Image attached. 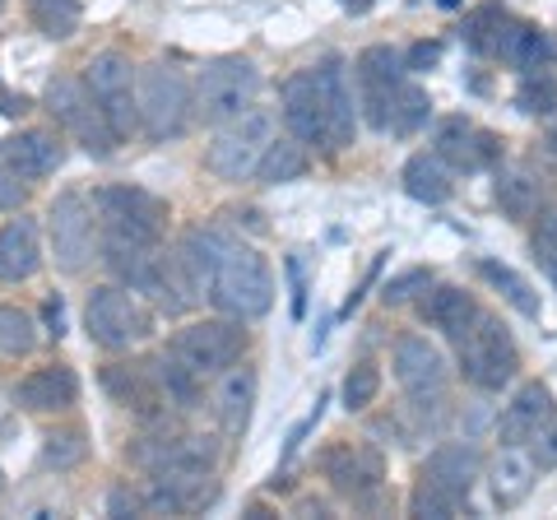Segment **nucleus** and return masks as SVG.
<instances>
[{"label": "nucleus", "mask_w": 557, "mask_h": 520, "mask_svg": "<svg viewBox=\"0 0 557 520\" xmlns=\"http://www.w3.org/2000/svg\"><path fill=\"white\" fill-rule=\"evenodd\" d=\"M423 474L442 479L446 488H456V493H465V497H469V488H474V483H479V450H474V446H465V442L437 446V450H432V456H428Z\"/></svg>", "instance_id": "nucleus-29"}, {"label": "nucleus", "mask_w": 557, "mask_h": 520, "mask_svg": "<svg viewBox=\"0 0 557 520\" xmlns=\"http://www.w3.org/2000/svg\"><path fill=\"white\" fill-rule=\"evenodd\" d=\"M530 446H534V460H539V470H548V465H557V413H548V419L534 428Z\"/></svg>", "instance_id": "nucleus-45"}, {"label": "nucleus", "mask_w": 557, "mask_h": 520, "mask_svg": "<svg viewBox=\"0 0 557 520\" xmlns=\"http://www.w3.org/2000/svg\"><path fill=\"white\" fill-rule=\"evenodd\" d=\"M209 302L233 321H256L265 317L274 302V274L265 265V256L251 247H228L219 260V274L209 284Z\"/></svg>", "instance_id": "nucleus-1"}, {"label": "nucleus", "mask_w": 557, "mask_h": 520, "mask_svg": "<svg viewBox=\"0 0 557 520\" xmlns=\"http://www.w3.org/2000/svg\"><path fill=\"white\" fill-rule=\"evenodd\" d=\"M89 456V442H84L79 428H51L42 442V460L51 470H75V465Z\"/></svg>", "instance_id": "nucleus-40"}, {"label": "nucleus", "mask_w": 557, "mask_h": 520, "mask_svg": "<svg viewBox=\"0 0 557 520\" xmlns=\"http://www.w3.org/2000/svg\"><path fill=\"white\" fill-rule=\"evenodd\" d=\"M395 381L405 386L413 409H423V413L437 409L446 400V381H450L442 349L428 344L423 335H405L395 344Z\"/></svg>", "instance_id": "nucleus-12"}, {"label": "nucleus", "mask_w": 557, "mask_h": 520, "mask_svg": "<svg viewBox=\"0 0 557 520\" xmlns=\"http://www.w3.org/2000/svg\"><path fill=\"white\" fill-rule=\"evenodd\" d=\"M0 163H5L14 177L38 182L65 163V149L57 135H47V131H20V135H10V140H0Z\"/></svg>", "instance_id": "nucleus-21"}, {"label": "nucleus", "mask_w": 557, "mask_h": 520, "mask_svg": "<svg viewBox=\"0 0 557 520\" xmlns=\"http://www.w3.org/2000/svg\"><path fill=\"white\" fill-rule=\"evenodd\" d=\"M98 247H102V265H108L121 284L135 293H153V284H159V260H163L159 242L116 233V228H98Z\"/></svg>", "instance_id": "nucleus-15"}, {"label": "nucleus", "mask_w": 557, "mask_h": 520, "mask_svg": "<svg viewBox=\"0 0 557 520\" xmlns=\"http://www.w3.org/2000/svg\"><path fill=\"white\" fill-rule=\"evenodd\" d=\"M376 395H381L376 362H358V368H348V376H344V409H368Z\"/></svg>", "instance_id": "nucleus-42"}, {"label": "nucleus", "mask_w": 557, "mask_h": 520, "mask_svg": "<svg viewBox=\"0 0 557 520\" xmlns=\"http://www.w3.org/2000/svg\"><path fill=\"white\" fill-rule=\"evenodd\" d=\"M251 405H256V372L251 368H223L214 381V413L223 432L242 437L251 423Z\"/></svg>", "instance_id": "nucleus-24"}, {"label": "nucleus", "mask_w": 557, "mask_h": 520, "mask_svg": "<svg viewBox=\"0 0 557 520\" xmlns=\"http://www.w3.org/2000/svg\"><path fill=\"white\" fill-rule=\"evenodd\" d=\"M428 116H432V98L418 89V84H399L395 108H391V135H413V131H423Z\"/></svg>", "instance_id": "nucleus-38"}, {"label": "nucleus", "mask_w": 557, "mask_h": 520, "mask_svg": "<svg viewBox=\"0 0 557 520\" xmlns=\"http://www.w3.org/2000/svg\"><path fill=\"white\" fill-rule=\"evenodd\" d=\"M0 5H5V0H0Z\"/></svg>", "instance_id": "nucleus-54"}, {"label": "nucleus", "mask_w": 557, "mask_h": 520, "mask_svg": "<svg viewBox=\"0 0 557 520\" xmlns=\"http://www.w3.org/2000/svg\"><path fill=\"white\" fill-rule=\"evenodd\" d=\"M228 247H233V242L223 237L219 228H190V233L177 242V251H182V260H186V270L196 274L200 293H209V284H214L219 260H223V251H228Z\"/></svg>", "instance_id": "nucleus-28"}, {"label": "nucleus", "mask_w": 557, "mask_h": 520, "mask_svg": "<svg viewBox=\"0 0 557 520\" xmlns=\"http://www.w3.org/2000/svg\"><path fill=\"white\" fill-rule=\"evenodd\" d=\"M465 502H469V497H465V493H456V488H446L442 479L418 474L413 497H409V516H418V520H456L460 511L469 516Z\"/></svg>", "instance_id": "nucleus-31"}, {"label": "nucleus", "mask_w": 557, "mask_h": 520, "mask_svg": "<svg viewBox=\"0 0 557 520\" xmlns=\"http://www.w3.org/2000/svg\"><path fill=\"white\" fill-rule=\"evenodd\" d=\"M84 84H89V94L98 98V108L108 112L112 131L121 135V140H131V135L139 131V71L121 57V51H98V57L89 61V71H84Z\"/></svg>", "instance_id": "nucleus-9"}, {"label": "nucleus", "mask_w": 557, "mask_h": 520, "mask_svg": "<svg viewBox=\"0 0 557 520\" xmlns=\"http://www.w3.org/2000/svg\"><path fill=\"white\" fill-rule=\"evenodd\" d=\"M47 335L51 339L65 335V307H61V298H47Z\"/></svg>", "instance_id": "nucleus-49"}, {"label": "nucleus", "mask_w": 557, "mask_h": 520, "mask_svg": "<svg viewBox=\"0 0 557 520\" xmlns=\"http://www.w3.org/2000/svg\"><path fill=\"white\" fill-rule=\"evenodd\" d=\"M28 112V98L20 94V98H14V94H0V116H24Z\"/></svg>", "instance_id": "nucleus-51"}, {"label": "nucleus", "mask_w": 557, "mask_h": 520, "mask_svg": "<svg viewBox=\"0 0 557 520\" xmlns=\"http://www.w3.org/2000/svg\"><path fill=\"white\" fill-rule=\"evenodd\" d=\"M553 413V400H548V391L539 386V381H530V386H520L516 400L502 409V419H497V442L502 446H525L534 437V428L544 423Z\"/></svg>", "instance_id": "nucleus-26"}, {"label": "nucleus", "mask_w": 557, "mask_h": 520, "mask_svg": "<svg viewBox=\"0 0 557 520\" xmlns=\"http://www.w3.org/2000/svg\"><path fill=\"white\" fill-rule=\"evenodd\" d=\"M544 153H548V159L557 163V131H548V135H544Z\"/></svg>", "instance_id": "nucleus-52"}, {"label": "nucleus", "mask_w": 557, "mask_h": 520, "mask_svg": "<svg viewBox=\"0 0 557 520\" xmlns=\"http://www.w3.org/2000/svg\"><path fill=\"white\" fill-rule=\"evenodd\" d=\"M94 214H98V228H116V233H135V237L159 242L163 223H168V205L139 186H98Z\"/></svg>", "instance_id": "nucleus-13"}, {"label": "nucleus", "mask_w": 557, "mask_h": 520, "mask_svg": "<svg viewBox=\"0 0 557 520\" xmlns=\"http://www.w3.org/2000/svg\"><path fill=\"white\" fill-rule=\"evenodd\" d=\"M149 368H153V376H159L168 405H177V409H196V405H200V376L190 372V368H182V362L172 358V354H168V358H153Z\"/></svg>", "instance_id": "nucleus-37"}, {"label": "nucleus", "mask_w": 557, "mask_h": 520, "mask_svg": "<svg viewBox=\"0 0 557 520\" xmlns=\"http://www.w3.org/2000/svg\"><path fill=\"white\" fill-rule=\"evenodd\" d=\"M516 108L525 116H553L557 112V79L553 75H525L516 89Z\"/></svg>", "instance_id": "nucleus-41"}, {"label": "nucleus", "mask_w": 557, "mask_h": 520, "mask_svg": "<svg viewBox=\"0 0 557 520\" xmlns=\"http://www.w3.org/2000/svg\"><path fill=\"white\" fill-rule=\"evenodd\" d=\"M256 94H260V71L251 61L242 57L209 61L196 79V116L205 126H223V121L256 108Z\"/></svg>", "instance_id": "nucleus-6"}, {"label": "nucleus", "mask_w": 557, "mask_h": 520, "mask_svg": "<svg viewBox=\"0 0 557 520\" xmlns=\"http://www.w3.org/2000/svg\"><path fill=\"white\" fill-rule=\"evenodd\" d=\"M507 10L502 5H479V10H469L465 14V24H460V38L469 51H479V57H497V42H502V28H507Z\"/></svg>", "instance_id": "nucleus-34"}, {"label": "nucleus", "mask_w": 557, "mask_h": 520, "mask_svg": "<svg viewBox=\"0 0 557 520\" xmlns=\"http://www.w3.org/2000/svg\"><path fill=\"white\" fill-rule=\"evenodd\" d=\"M47 233H51V256L65 274H79L94 260V237H98V219L94 205L79 190H61L47 210Z\"/></svg>", "instance_id": "nucleus-11"}, {"label": "nucleus", "mask_w": 557, "mask_h": 520, "mask_svg": "<svg viewBox=\"0 0 557 520\" xmlns=\"http://www.w3.org/2000/svg\"><path fill=\"white\" fill-rule=\"evenodd\" d=\"M278 140L274 131V116L260 112V108H247L242 116L223 121L214 145L205 149V168L214 172L219 182H251L260 172V159H265V149Z\"/></svg>", "instance_id": "nucleus-2"}, {"label": "nucleus", "mask_w": 557, "mask_h": 520, "mask_svg": "<svg viewBox=\"0 0 557 520\" xmlns=\"http://www.w3.org/2000/svg\"><path fill=\"white\" fill-rule=\"evenodd\" d=\"M284 126L293 131V140L302 145H325V108H321V89H317V71H298L284 79Z\"/></svg>", "instance_id": "nucleus-18"}, {"label": "nucleus", "mask_w": 557, "mask_h": 520, "mask_svg": "<svg viewBox=\"0 0 557 520\" xmlns=\"http://www.w3.org/2000/svg\"><path fill=\"white\" fill-rule=\"evenodd\" d=\"M405 57L395 47H368L358 57V108L368 116L372 131H391V108L405 84Z\"/></svg>", "instance_id": "nucleus-14"}, {"label": "nucleus", "mask_w": 557, "mask_h": 520, "mask_svg": "<svg viewBox=\"0 0 557 520\" xmlns=\"http://www.w3.org/2000/svg\"><path fill=\"white\" fill-rule=\"evenodd\" d=\"M497 57L502 65H511L520 75H534V71H548V61L557 57V42L548 33H539L534 24H507L502 28V42H497Z\"/></svg>", "instance_id": "nucleus-25"}, {"label": "nucleus", "mask_w": 557, "mask_h": 520, "mask_svg": "<svg viewBox=\"0 0 557 520\" xmlns=\"http://www.w3.org/2000/svg\"><path fill=\"white\" fill-rule=\"evenodd\" d=\"M321 470L330 479V488L344 493L354 507H368V511L381 507V493H386V460H381L376 446L335 442V446H325Z\"/></svg>", "instance_id": "nucleus-7"}, {"label": "nucleus", "mask_w": 557, "mask_h": 520, "mask_svg": "<svg viewBox=\"0 0 557 520\" xmlns=\"http://www.w3.org/2000/svg\"><path fill=\"white\" fill-rule=\"evenodd\" d=\"M135 94H139V126H145L153 145L177 140L190 112H196V94H190V84L177 65H145Z\"/></svg>", "instance_id": "nucleus-4"}, {"label": "nucleus", "mask_w": 557, "mask_h": 520, "mask_svg": "<svg viewBox=\"0 0 557 520\" xmlns=\"http://www.w3.org/2000/svg\"><path fill=\"white\" fill-rule=\"evenodd\" d=\"M474 317H479V302L469 298L465 288H450V284L428 288V298H423V321L432 325V331H442L446 339H460L469 325H474Z\"/></svg>", "instance_id": "nucleus-27"}, {"label": "nucleus", "mask_w": 557, "mask_h": 520, "mask_svg": "<svg viewBox=\"0 0 557 520\" xmlns=\"http://www.w3.org/2000/svg\"><path fill=\"white\" fill-rule=\"evenodd\" d=\"M288 274H293V288H298V293H293V317H302V311H307V293H302V265H298V260H288Z\"/></svg>", "instance_id": "nucleus-50"}, {"label": "nucleus", "mask_w": 557, "mask_h": 520, "mask_svg": "<svg viewBox=\"0 0 557 520\" xmlns=\"http://www.w3.org/2000/svg\"><path fill=\"white\" fill-rule=\"evenodd\" d=\"M47 112L57 116V126L75 140L84 153H94V159H112V149L121 135L112 131V121L108 112L98 108V98L89 94V84L84 79H70V75H57V79H47Z\"/></svg>", "instance_id": "nucleus-3"}, {"label": "nucleus", "mask_w": 557, "mask_h": 520, "mask_svg": "<svg viewBox=\"0 0 557 520\" xmlns=\"http://www.w3.org/2000/svg\"><path fill=\"white\" fill-rule=\"evenodd\" d=\"M428 288H432V270H405V274H395V280L381 288V302L399 307V302H409L413 293H428Z\"/></svg>", "instance_id": "nucleus-44"}, {"label": "nucleus", "mask_w": 557, "mask_h": 520, "mask_svg": "<svg viewBox=\"0 0 557 520\" xmlns=\"http://www.w3.org/2000/svg\"><path fill=\"white\" fill-rule=\"evenodd\" d=\"M437 61H442V42H413L409 57H405L409 71H432Z\"/></svg>", "instance_id": "nucleus-48"}, {"label": "nucleus", "mask_w": 557, "mask_h": 520, "mask_svg": "<svg viewBox=\"0 0 557 520\" xmlns=\"http://www.w3.org/2000/svg\"><path fill=\"white\" fill-rule=\"evenodd\" d=\"M84 325H89V339L102 344V349H135L139 339H149V311L139 307L126 288L102 284L89 293V307H84Z\"/></svg>", "instance_id": "nucleus-8"}, {"label": "nucleus", "mask_w": 557, "mask_h": 520, "mask_svg": "<svg viewBox=\"0 0 557 520\" xmlns=\"http://www.w3.org/2000/svg\"><path fill=\"white\" fill-rule=\"evenodd\" d=\"M405 190L418 205H442L450 196V163L437 149L432 153H413L405 163Z\"/></svg>", "instance_id": "nucleus-30"}, {"label": "nucleus", "mask_w": 557, "mask_h": 520, "mask_svg": "<svg viewBox=\"0 0 557 520\" xmlns=\"http://www.w3.org/2000/svg\"><path fill=\"white\" fill-rule=\"evenodd\" d=\"M437 153L456 168V172H483V168H493L502 159V140L493 131H483L474 126L469 116H446L437 121Z\"/></svg>", "instance_id": "nucleus-16"}, {"label": "nucleus", "mask_w": 557, "mask_h": 520, "mask_svg": "<svg viewBox=\"0 0 557 520\" xmlns=\"http://www.w3.org/2000/svg\"><path fill=\"white\" fill-rule=\"evenodd\" d=\"M456 354H460L465 381H474L479 391H502L516 376V368H520L511 331L497 317H487V311H479L474 325H469V331L456 339Z\"/></svg>", "instance_id": "nucleus-5"}, {"label": "nucleus", "mask_w": 557, "mask_h": 520, "mask_svg": "<svg viewBox=\"0 0 557 520\" xmlns=\"http://www.w3.org/2000/svg\"><path fill=\"white\" fill-rule=\"evenodd\" d=\"M242 349H247L242 321L223 317V321H196V325H186V331H177L168 354L205 381V376H219L223 368H233L242 358Z\"/></svg>", "instance_id": "nucleus-10"}, {"label": "nucleus", "mask_w": 557, "mask_h": 520, "mask_svg": "<svg viewBox=\"0 0 557 520\" xmlns=\"http://www.w3.org/2000/svg\"><path fill=\"white\" fill-rule=\"evenodd\" d=\"M493 196H497V210L507 219H516V223L534 219V210H539V182L530 177V172H520V168H502L497 172Z\"/></svg>", "instance_id": "nucleus-32"}, {"label": "nucleus", "mask_w": 557, "mask_h": 520, "mask_svg": "<svg viewBox=\"0 0 557 520\" xmlns=\"http://www.w3.org/2000/svg\"><path fill=\"white\" fill-rule=\"evenodd\" d=\"M38 344V325L20 307H0V358H28Z\"/></svg>", "instance_id": "nucleus-39"}, {"label": "nucleus", "mask_w": 557, "mask_h": 520, "mask_svg": "<svg viewBox=\"0 0 557 520\" xmlns=\"http://www.w3.org/2000/svg\"><path fill=\"white\" fill-rule=\"evenodd\" d=\"M317 89H321V108H325V145L330 149L354 145L358 108H354V89H348V71L335 57L317 65Z\"/></svg>", "instance_id": "nucleus-17"}, {"label": "nucleus", "mask_w": 557, "mask_h": 520, "mask_svg": "<svg viewBox=\"0 0 557 520\" xmlns=\"http://www.w3.org/2000/svg\"><path fill=\"white\" fill-rule=\"evenodd\" d=\"M42 270V242L33 219H10L0 228V284H24Z\"/></svg>", "instance_id": "nucleus-23"}, {"label": "nucleus", "mask_w": 557, "mask_h": 520, "mask_svg": "<svg viewBox=\"0 0 557 520\" xmlns=\"http://www.w3.org/2000/svg\"><path fill=\"white\" fill-rule=\"evenodd\" d=\"M102 386L112 391L116 405L135 409L139 419H159V413L168 409V395H163L149 362L145 368H135V362H108V368H102Z\"/></svg>", "instance_id": "nucleus-20"}, {"label": "nucleus", "mask_w": 557, "mask_h": 520, "mask_svg": "<svg viewBox=\"0 0 557 520\" xmlns=\"http://www.w3.org/2000/svg\"><path fill=\"white\" fill-rule=\"evenodd\" d=\"M479 280H487L493 284L502 298H507L520 317H530V321H539V293L520 280V274L511 270V265H497V260H479Z\"/></svg>", "instance_id": "nucleus-35"}, {"label": "nucleus", "mask_w": 557, "mask_h": 520, "mask_svg": "<svg viewBox=\"0 0 557 520\" xmlns=\"http://www.w3.org/2000/svg\"><path fill=\"white\" fill-rule=\"evenodd\" d=\"M20 205H24V177L0 168V210H20Z\"/></svg>", "instance_id": "nucleus-47"}, {"label": "nucleus", "mask_w": 557, "mask_h": 520, "mask_svg": "<svg viewBox=\"0 0 557 520\" xmlns=\"http://www.w3.org/2000/svg\"><path fill=\"white\" fill-rule=\"evenodd\" d=\"M75 400H79V376H75V368H65V362L28 372L20 386H14V405L28 413H61V409H75Z\"/></svg>", "instance_id": "nucleus-19"}, {"label": "nucleus", "mask_w": 557, "mask_h": 520, "mask_svg": "<svg viewBox=\"0 0 557 520\" xmlns=\"http://www.w3.org/2000/svg\"><path fill=\"white\" fill-rule=\"evenodd\" d=\"M437 5H442V10H456V5H460V0H437Z\"/></svg>", "instance_id": "nucleus-53"}, {"label": "nucleus", "mask_w": 557, "mask_h": 520, "mask_svg": "<svg viewBox=\"0 0 557 520\" xmlns=\"http://www.w3.org/2000/svg\"><path fill=\"white\" fill-rule=\"evenodd\" d=\"M302 172H307V149H302V140H274V145L265 149V159H260L256 182L284 186V182H298Z\"/></svg>", "instance_id": "nucleus-36"}, {"label": "nucleus", "mask_w": 557, "mask_h": 520, "mask_svg": "<svg viewBox=\"0 0 557 520\" xmlns=\"http://www.w3.org/2000/svg\"><path fill=\"white\" fill-rule=\"evenodd\" d=\"M0 479H5V474H0Z\"/></svg>", "instance_id": "nucleus-55"}, {"label": "nucleus", "mask_w": 557, "mask_h": 520, "mask_svg": "<svg viewBox=\"0 0 557 520\" xmlns=\"http://www.w3.org/2000/svg\"><path fill=\"white\" fill-rule=\"evenodd\" d=\"M108 511H112V516H145V493L112 488V493H108Z\"/></svg>", "instance_id": "nucleus-46"}, {"label": "nucleus", "mask_w": 557, "mask_h": 520, "mask_svg": "<svg viewBox=\"0 0 557 520\" xmlns=\"http://www.w3.org/2000/svg\"><path fill=\"white\" fill-rule=\"evenodd\" d=\"M28 20H33V28H38L42 38L65 42V38H75L79 33L84 10H79V0H28Z\"/></svg>", "instance_id": "nucleus-33"}, {"label": "nucleus", "mask_w": 557, "mask_h": 520, "mask_svg": "<svg viewBox=\"0 0 557 520\" xmlns=\"http://www.w3.org/2000/svg\"><path fill=\"white\" fill-rule=\"evenodd\" d=\"M534 479H539L534 450H525V446H502V456L493 460V470H487V488H493V502H497L502 511H516L520 502L530 497Z\"/></svg>", "instance_id": "nucleus-22"}, {"label": "nucleus", "mask_w": 557, "mask_h": 520, "mask_svg": "<svg viewBox=\"0 0 557 520\" xmlns=\"http://www.w3.org/2000/svg\"><path fill=\"white\" fill-rule=\"evenodd\" d=\"M530 251H534V260H539V270H544L548 280L557 284V210L539 214L534 237H530Z\"/></svg>", "instance_id": "nucleus-43"}]
</instances>
